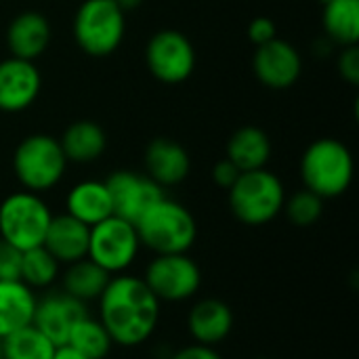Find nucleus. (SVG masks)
<instances>
[{"mask_svg": "<svg viewBox=\"0 0 359 359\" xmlns=\"http://www.w3.org/2000/svg\"><path fill=\"white\" fill-rule=\"evenodd\" d=\"M97 318L114 345L135 349L145 345L158 330L162 303L147 288L141 276H111L97 299Z\"/></svg>", "mask_w": 359, "mask_h": 359, "instance_id": "obj_1", "label": "nucleus"}, {"mask_svg": "<svg viewBox=\"0 0 359 359\" xmlns=\"http://www.w3.org/2000/svg\"><path fill=\"white\" fill-rule=\"evenodd\" d=\"M141 248L154 255L189 252L198 238V223L189 208L166 196L147 208L135 223Z\"/></svg>", "mask_w": 359, "mask_h": 359, "instance_id": "obj_2", "label": "nucleus"}, {"mask_svg": "<svg viewBox=\"0 0 359 359\" xmlns=\"http://www.w3.org/2000/svg\"><path fill=\"white\" fill-rule=\"evenodd\" d=\"M301 181L305 189L322 200L343 196L353 181V156L339 139L313 141L301 158Z\"/></svg>", "mask_w": 359, "mask_h": 359, "instance_id": "obj_3", "label": "nucleus"}, {"mask_svg": "<svg viewBox=\"0 0 359 359\" xmlns=\"http://www.w3.org/2000/svg\"><path fill=\"white\" fill-rule=\"evenodd\" d=\"M227 191L233 217L248 227L271 223L282 212L286 200L284 183L267 168L240 172L238 181Z\"/></svg>", "mask_w": 359, "mask_h": 359, "instance_id": "obj_4", "label": "nucleus"}, {"mask_svg": "<svg viewBox=\"0 0 359 359\" xmlns=\"http://www.w3.org/2000/svg\"><path fill=\"white\" fill-rule=\"evenodd\" d=\"M67 158L61 143L44 133L25 137L13 154V172L25 191L42 194L61 183Z\"/></svg>", "mask_w": 359, "mask_h": 359, "instance_id": "obj_5", "label": "nucleus"}, {"mask_svg": "<svg viewBox=\"0 0 359 359\" xmlns=\"http://www.w3.org/2000/svg\"><path fill=\"white\" fill-rule=\"evenodd\" d=\"M53 212L34 191H15L0 202V240L19 250L42 246Z\"/></svg>", "mask_w": 359, "mask_h": 359, "instance_id": "obj_6", "label": "nucleus"}, {"mask_svg": "<svg viewBox=\"0 0 359 359\" xmlns=\"http://www.w3.org/2000/svg\"><path fill=\"white\" fill-rule=\"evenodd\" d=\"M126 19L116 0H84L74 15L76 44L90 57L111 55L124 40Z\"/></svg>", "mask_w": 359, "mask_h": 359, "instance_id": "obj_7", "label": "nucleus"}, {"mask_svg": "<svg viewBox=\"0 0 359 359\" xmlns=\"http://www.w3.org/2000/svg\"><path fill=\"white\" fill-rule=\"evenodd\" d=\"M141 242L135 223L122 217H107L90 227L88 259L109 276L126 273L139 259Z\"/></svg>", "mask_w": 359, "mask_h": 359, "instance_id": "obj_8", "label": "nucleus"}, {"mask_svg": "<svg viewBox=\"0 0 359 359\" xmlns=\"http://www.w3.org/2000/svg\"><path fill=\"white\" fill-rule=\"evenodd\" d=\"M143 282L160 303H185L202 286V271L187 255H154L147 263Z\"/></svg>", "mask_w": 359, "mask_h": 359, "instance_id": "obj_9", "label": "nucleus"}, {"mask_svg": "<svg viewBox=\"0 0 359 359\" xmlns=\"http://www.w3.org/2000/svg\"><path fill=\"white\" fill-rule=\"evenodd\" d=\"M145 61L156 80L181 84L196 69V50L189 38L179 29H160L147 42Z\"/></svg>", "mask_w": 359, "mask_h": 359, "instance_id": "obj_10", "label": "nucleus"}, {"mask_svg": "<svg viewBox=\"0 0 359 359\" xmlns=\"http://www.w3.org/2000/svg\"><path fill=\"white\" fill-rule=\"evenodd\" d=\"M111 208L116 217H122L130 223H137L141 215L151 208L158 200L164 198V189L151 181L147 175L130 172V170H116L105 179Z\"/></svg>", "mask_w": 359, "mask_h": 359, "instance_id": "obj_11", "label": "nucleus"}, {"mask_svg": "<svg viewBox=\"0 0 359 359\" xmlns=\"http://www.w3.org/2000/svg\"><path fill=\"white\" fill-rule=\"evenodd\" d=\"M88 316V307L63 290H48L38 297L34 311V326L55 345H67L74 326Z\"/></svg>", "mask_w": 359, "mask_h": 359, "instance_id": "obj_12", "label": "nucleus"}, {"mask_svg": "<svg viewBox=\"0 0 359 359\" xmlns=\"http://www.w3.org/2000/svg\"><path fill=\"white\" fill-rule=\"evenodd\" d=\"M252 69L263 86L284 90L297 84L303 72V59L297 46L282 38H273L257 46V53L252 57Z\"/></svg>", "mask_w": 359, "mask_h": 359, "instance_id": "obj_13", "label": "nucleus"}, {"mask_svg": "<svg viewBox=\"0 0 359 359\" xmlns=\"http://www.w3.org/2000/svg\"><path fill=\"white\" fill-rule=\"evenodd\" d=\"M42 76L34 61L8 57L0 61V111L17 114L27 109L40 95Z\"/></svg>", "mask_w": 359, "mask_h": 359, "instance_id": "obj_14", "label": "nucleus"}, {"mask_svg": "<svg viewBox=\"0 0 359 359\" xmlns=\"http://www.w3.org/2000/svg\"><path fill=\"white\" fill-rule=\"evenodd\" d=\"M233 330V311L225 301L202 299L187 313V332L198 345L217 347Z\"/></svg>", "mask_w": 359, "mask_h": 359, "instance_id": "obj_15", "label": "nucleus"}, {"mask_svg": "<svg viewBox=\"0 0 359 359\" xmlns=\"http://www.w3.org/2000/svg\"><path fill=\"white\" fill-rule=\"evenodd\" d=\"M88 238H90V227L63 212V215H53L42 246L59 261V265H69L80 259H86Z\"/></svg>", "mask_w": 359, "mask_h": 359, "instance_id": "obj_16", "label": "nucleus"}, {"mask_svg": "<svg viewBox=\"0 0 359 359\" xmlns=\"http://www.w3.org/2000/svg\"><path fill=\"white\" fill-rule=\"evenodd\" d=\"M147 177L160 187L179 185L191 170V158L187 149L170 139H154L145 149Z\"/></svg>", "mask_w": 359, "mask_h": 359, "instance_id": "obj_17", "label": "nucleus"}, {"mask_svg": "<svg viewBox=\"0 0 359 359\" xmlns=\"http://www.w3.org/2000/svg\"><path fill=\"white\" fill-rule=\"evenodd\" d=\"M48 40H50L48 19L38 11L19 13L6 27V46L11 50V57L34 61L46 50Z\"/></svg>", "mask_w": 359, "mask_h": 359, "instance_id": "obj_18", "label": "nucleus"}, {"mask_svg": "<svg viewBox=\"0 0 359 359\" xmlns=\"http://www.w3.org/2000/svg\"><path fill=\"white\" fill-rule=\"evenodd\" d=\"M38 294L21 280H0V339L34 322Z\"/></svg>", "mask_w": 359, "mask_h": 359, "instance_id": "obj_19", "label": "nucleus"}, {"mask_svg": "<svg viewBox=\"0 0 359 359\" xmlns=\"http://www.w3.org/2000/svg\"><path fill=\"white\" fill-rule=\"evenodd\" d=\"M65 212L74 219H78L80 223L93 227L97 223H101L103 219L114 215L111 208V198L107 191L105 181H80L76 183L65 198Z\"/></svg>", "mask_w": 359, "mask_h": 359, "instance_id": "obj_20", "label": "nucleus"}, {"mask_svg": "<svg viewBox=\"0 0 359 359\" xmlns=\"http://www.w3.org/2000/svg\"><path fill=\"white\" fill-rule=\"evenodd\" d=\"M227 160H231L240 172L265 168L271 158V141L259 126H242L227 141Z\"/></svg>", "mask_w": 359, "mask_h": 359, "instance_id": "obj_21", "label": "nucleus"}, {"mask_svg": "<svg viewBox=\"0 0 359 359\" xmlns=\"http://www.w3.org/2000/svg\"><path fill=\"white\" fill-rule=\"evenodd\" d=\"M59 143H61V149H63L67 162L86 164V162H95L97 158L103 156V151L107 147V137L99 124H95L90 120H78L65 128Z\"/></svg>", "mask_w": 359, "mask_h": 359, "instance_id": "obj_22", "label": "nucleus"}, {"mask_svg": "<svg viewBox=\"0 0 359 359\" xmlns=\"http://www.w3.org/2000/svg\"><path fill=\"white\" fill-rule=\"evenodd\" d=\"M109 278L111 276L107 271H103L97 263H93L86 257V259L65 265V271L61 276V290L84 305L97 303Z\"/></svg>", "mask_w": 359, "mask_h": 359, "instance_id": "obj_23", "label": "nucleus"}, {"mask_svg": "<svg viewBox=\"0 0 359 359\" xmlns=\"http://www.w3.org/2000/svg\"><path fill=\"white\" fill-rule=\"evenodd\" d=\"M322 23L326 36L341 44H358L359 42V0H330L324 4Z\"/></svg>", "mask_w": 359, "mask_h": 359, "instance_id": "obj_24", "label": "nucleus"}, {"mask_svg": "<svg viewBox=\"0 0 359 359\" xmlns=\"http://www.w3.org/2000/svg\"><path fill=\"white\" fill-rule=\"evenodd\" d=\"M67 345L86 359H105L116 347L105 326L90 313L74 326Z\"/></svg>", "mask_w": 359, "mask_h": 359, "instance_id": "obj_25", "label": "nucleus"}, {"mask_svg": "<svg viewBox=\"0 0 359 359\" xmlns=\"http://www.w3.org/2000/svg\"><path fill=\"white\" fill-rule=\"evenodd\" d=\"M61 276L59 261L44 248L36 246L23 252L21 261V282L36 290H50Z\"/></svg>", "mask_w": 359, "mask_h": 359, "instance_id": "obj_26", "label": "nucleus"}, {"mask_svg": "<svg viewBox=\"0 0 359 359\" xmlns=\"http://www.w3.org/2000/svg\"><path fill=\"white\" fill-rule=\"evenodd\" d=\"M55 345L34 326H25L2 339L4 359H53Z\"/></svg>", "mask_w": 359, "mask_h": 359, "instance_id": "obj_27", "label": "nucleus"}, {"mask_svg": "<svg viewBox=\"0 0 359 359\" xmlns=\"http://www.w3.org/2000/svg\"><path fill=\"white\" fill-rule=\"evenodd\" d=\"M282 212H286L288 221L294 223L297 227H309L316 225L322 215H324V200L320 196H316L309 189H301L297 194H292L290 198L284 200V208Z\"/></svg>", "mask_w": 359, "mask_h": 359, "instance_id": "obj_28", "label": "nucleus"}, {"mask_svg": "<svg viewBox=\"0 0 359 359\" xmlns=\"http://www.w3.org/2000/svg\"><path fill=\"white\" fill-rule=\"evenodd\" d=\"M23 250L0 240V280H21Z\"/></svg>", "mask_w": 359, "mask_h": 359, "instance_id": "obj_29", "label": "nucleus"}, {"mask_svg": "<svg viewBox=\"0 0 359 359\" xmlns=\"http://www.w3.org/2000/svg\"><path fill=\"white\" fill-rule=\"evenodd\" d=\"M339 74L343 76V80H347L349 84L358 86L359 84V46L358 44H349L343 46V53L339 55Z\"/></svg>", "mask_w": 359, "mask_h": 359, "instance_id": "obj_30", "label": "nucleus"}, {"mask_svg": "<svg viewBox=\"0 0 359 359\" xmlns=\"http://www.w3.org/2000/svg\"><path fill=\"white\" fill-rule=\"evenodd\" d=\"M248 38L255 46H261L273 38H278V27L269 17H255L248 25Z\"/></svg>", "mask_w": 359, "mask_h": 359, "instance_id": "obj_31", "label": "nucleus"}, {"mask_svg": "<svg viewBox=\"0 0 359 359\" xmlns=\"http://www.w3.org/2000/svg\"><path fill=\"white\" fill-rule=\"evenodd\" d=\"M238 177H240V168H238L231 160H227V158L219 160V162L215 164V168H212V181H215L221 189H229V187L238 181Z\"/></svg>", "mask_w": 359, "mask_h": 359, "instance_id": "obj_32", "label": "nucleus"}, {"mask_svg": "<svg viewBox=\"0 0 359 359\" xmlns=\"http://www.w3.org/2000/svg\"><path fill=\"white\" fill-rule=\"evenodd\" d=\"M168 359H223L221 353L215 349V347H208V345H185L181 349H177Z\"/></svg>", "mask_w": 359, "mask_h": 359, "instance_id": "obj_33", "label": "nucleus"}, {"mask_svg": "<svg viewBox=\"0 0 359 359\" xmlns=\"http://www.w3.org/2000/svg\"><path fill=\"white\" fill-rule=\"evenodd\" d=\"M53 359H86L84 355H80L76 349H72L69 345H61V347H57L55 349V353H53Z\"/></svg>", "mask_w": 359, "mask_h": 359, "instance_id": "obj_34", "label": "nucleus"}, {"mask_svg": "<svg viewBox=\"0 0 359 359\" xmlns=\"http://www.w3.org/2000/svg\"><path fill=\"white\" fill-rule=\"evenodd\" d=\"M143 0H116V4L126 13V11H133V8H137L139 4H141Z\"/></svg>", "mask_w": 359, "mask_h": 359, "instance_id": "obj_35", "label": "nucleus"}, {"mask_svg": "<svg viewBox=\"0 0 359 359\" xmlns=\"http://www.w3.org/2000/svg\"><path fill=\"white\" fill-rule=\"evenodd\" d=\"M0 359H4V351H2V339H0Z\"/></svg>", "mask_w": 359, "mask_h": 359, "instance_id": "obj_36", "label": "nucleus"}, {"mask_svg": "<svg viewBox=\"0 0 359 359\" xmlns=\"http://www.w3.org/2000/svg\"><path fill=\"white\" fill-rule=\"evenodd\" d=\"M320 2H322V4H326V2H330V0H320Z\"/></svg>", "mask_w": 359, "mask_h": 359, "instance_id": "obj_37", "label": "nucleus"}, {"mask_svg": "<svg viewBox=\"0 0 359 359\" xmlns=\"http://www.w3.org/2000/svg\"><path fill=\"white\" fill-rule=\"evenodd\" d=\"M259 359H267V358H259Z\"/></svg>", "mask_w": 359, "mask_h": 359, "instance_id": "obj_38", "label": "nucleus"}]
</instances>
